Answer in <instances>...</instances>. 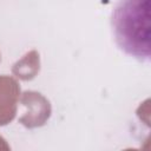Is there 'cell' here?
Segmentation results:
<instances>
[{
    "mask_svg": "<svg viewBox=\"0 0 151 151\" xmlns=\"http://www.w3.org/2000/svg\"><path fill=\"white\" fill-rule=\"evenodd\" d=\"M150 0H118L112 29L118 46L138 59L150 57Z\"/></svg>",
    "mask_w": 151,
    "mask_h": 151,
    "instance_id": "1",
    "label": "cell"
}]
</instances>
